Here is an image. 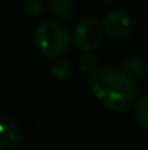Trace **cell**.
<instances>
[{"label":"cell","instance_id":"cell-7","mask_svg":"<svg viewBox=\"0 0 148 150\" xmlns=\"http://www.w3.org/2000/svg\"><path fill=\"white\" fill-rule=\"evenodd\" d=\"M134 115L141 131L148 134V93L137 99L134 105Z\"/></svg>","mask_w":148,"mask_h":150},{"label":"cell","instance_id":"cell-3","mask_svg":"<svg viewBox=\"0 0 148 150\" xmlns=\"http://www.w3.org/2000/svg\"><path fill=\"white\" fill-rule=\"evenodd\" d=\"M105 29L96 18H81L71 31V42L80 51H95L103 44Z\"/></svg>","mask_w":148,"mask_h":150},{"label":"cell","instance_id":"cell-12","mask_svg":"<svg viewBox=\"0 0 148 150\" xmlns=\"http://www.w3.org/2000/svg\"><path fill=\"white\" fill-rule=\"evenodd\" d=\"M19 1H28V0H19Z\"/></svg>","mask_w":148,"mask_h":150},{"label":"cell","instance_id":"cell-6","mask_svg":"<svg viewBox=\"0 0 148 150\" xmlns=\"http://www.w3.org/2000/svg\"><path fill=\"white\" fill-rule=\"evenodd\" d=\"M51 12L61 21H70L76 16V4L73 0H51Z\"/></svg>","mask_w":148,"mask_h":150},{"label":"cell","instance_id":"cell-8","mask_svg":"<svg viewBox=\"0 0 148 150\" xmlns=\"http://www.w3.org/2000/svg\"><path fill=\"white\" fill-rule=\"evenodd\" d=\"M49 73H51V76H52L54 80H57V82H65L71 76V64H70L68 60H57L51 66Z\"/></svg>","mask_w":148,"mask_h":150},{"label":"cell","instance_id":"cell-2","mask_svg":"<svg viewBox=\"0 0 148 150\" xmlns=\"http://www.w3.org/2000/svg\"><path fill=\"white\" fill-rule=\"evenodd\" d=\"M34 41L36 48L44 55L49 58H60L68 51L71 35L62 23L57 21H44L36 26Z\"/></svg>","mask_w":148,"mask_h":150},{"label":"cell","instance_id":"cell-1","mask_svg":"<svg viewBox=\"0 0 148 150\" xmlns=\"http://www.w3.org/2000/svg\"><path fill=\"white\" fill-rule=\"evenodd\" d=\"M89 82L96 100L110 111L126 112L138 99L137 82L113 67H99Z\"/></svg>","mask_w":148,"mask_h":150},{"label":"cell","instance_id":"cell-10","mask_svg":"<svg viewBox=\"0 0 148 150\" xmlns=\"http://www.w3.org/2000/svg\"><path fill=\"white\" fill-rule=\"evenodd\" d=\"M42 10H44V4L41 0H28L25 6V12L31 18H38L42 13Z\"/></svg>","mask_w":148,"mask_h":150},{"label":"cell","instance_id":"cell-11","mask_svg":"<svg viewBox=\"0 0 148 150\" xmlns=\"http://www.w3.org/2000/svg\"><path fill=\"white\" fill-rule=\"evenodd\" d=\"M99 1H103V3H113V1H118V0H99Z\"/></svg>","mask_w":148,"mask_h":150},{"label":"cell","instance_id":"cell-5","mask_svg":"<svg viewBox=\"0 0 148 150\" xmlns=\"http://www.w3.org/2000/svg\"><path fill=\"white\" fill-rule=\"evenodd\" d=\"M23 137L22 127L10 117L0 115V150L15 149Z\"/></svg>","mask_w":148,"mask_h":150},{"label":"cell","instance_id":"cell-9","mask_svg":"<svg viewBox=\"0 0 148 150\" xmlns=\"http://www.w3.org/2000/svg\"><path fill=\"white\" fill-rule=\"evenodd\" d=\"M79 69L81 73L92 76L99 69L97 57L95 54H92V51H83V54L80 55V60H79Z\"/></svg>","mask_w":148,"mask_h":150},{"label":"cell","instance_id":"cell-4","mask_svg":"<svg viewBox=\"0 0 148 150\" xmlns=\"http://www.w3.org/2000/svg\"><path fill=\"white\" fill-rule=\"evenodd\" d=\"M105 34L115 40L122 41L126 40L134 31V19L129 12L125 9H112L109 10L102 21Z\"/></svg>","mask_w":148,"mask_h":150}]
</instances>
